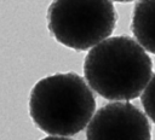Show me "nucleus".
Returning a JSON list of instances; mask_svg holds the SVG:
<instances>
[{"instance_id":"f257e3e1","label":"nucleus","mask_w":155,"mask_h":140,"mask_svg":"<svg viewBox=\"0 0 155 140\" xmlns=\"http://www.w3.org/2000/svg\"><path fill=\"white\" fill-rule=\"evenodd\" d=\"M84 75L102 98L127 101L140 97L153 75V60L131 36H113L88 51Z\"/></svg>"},{"instance_id":"7ed1b4c3","label":"nucleus","mask_w":155,"mask_h":140,"mask_svg":"<svg viewBox=\"0 0 155 140\" xmlns=\"http://www.w3.org/2000/svg\"><path fill=\"white\" fill-rule=\"evenodd\" d=\"M117 13L110 0H53L47 28L65 47L87 51L114 31Z\"/></svg>"},{"instance_id":"f03ea898","label":"nucleus","mask_w":155,"mask_h":140,"mask_svg":"<svg viewBox=\"0 0 155 140\" xmlns=\"http://www.w3.org/2000/svg\"><path fill=\"white\" fill-rule=\"evenodd\" d=\"M96 110V98L75 72L54 74L39 80L30 91L29 115L42 132L56 136L80 133Z\"/></svg>"},{"instance_id":"39448f33","label":"nucleus","mask_w":155,"mask_h":140,"mask_svg":"<svg viewBox=\"0 0 155 140\" xmlns=\"http://www.w3.org/2000/svg\"><path fill=\"white\" fill-rule=\"evenodd\" d=\"M131 31L144 51L155 54V0H138L136 2Z\"/></svg>"},{"instance_id":"423d86ee","label":"nucleus","mask_w":155,"mask_h":140,"mask_svg":"<svg viewBox=\"0 0 155 140\" xmlns=\"http://www.w3.org/2000/svg\"><path fill=\"white\" fill-rule=\"evenodd\" d=\"M140 103L148 117L155 123V75L140 94Z\"/></svg>"},{"instance_id":"0eeeda50","label":"nucleus","mask_w":155,"mask_h":140,"mask_svg":"<svg viewBox=\"0 0 155 140\" xmlns=\"http://www.w3.org/2000/svg\"><path fill=\"white\" fill-rule=\"evenodd\" d=\"M41 140H73L70 138H67V136H56V135H51V136H46Z\"/></svg>"},{"instance_id":"20e7f679","label":"nucleus","mask_w":155,"mask_h":140,"mask_svg":"<svg viewBox=\"0 0 155 140\" xmlns=\"http://www.w3.org/2000/svg\"><path fill=\"white\" fill-rule=\"evenodd\" d=\"M86 140H151V127L137 106L114 101L98 109L90 119Z\"/></svg>"},{"instance_id":"6e6552de","label":"nucleus","mask_w":155,"mask_h":140,"mask_svg":"<svg viewBox=\"0 0 155 140\" xmlns=\"http://www.w3.org/2000/svg\"><path fill=\"white\" fill-rule=\"evenodd\" d=\"M113 1H116V2H131V1H134V0H113Z\"/></svg>"}]
</instances>
